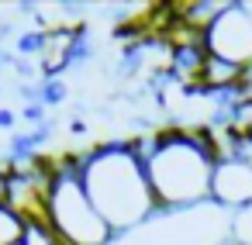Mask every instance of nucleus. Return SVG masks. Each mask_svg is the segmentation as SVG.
<instances>
[{
    "label": "nucleus",
    "instance_id": "nucleus-4",
    "mask_svg": "<svg viewBox=\"0 0 252 245\" xmlns=\"http://www.w3.org/2000/svg\"><path fill=\"white\" fill-rule=\"evenodd\" d=\"M207 56L231 62L238 69H252V7L245 4H224L221 14L204 31Z\"/></svg>",
    "mask_w": 252,
    "mask_h": 245
},
{
    "label": "nucleus",
    "instance_id": "nucleus-6",
    "mask_svg": "<svg viewBox=\"0 0 252 245\" xmlns=\"http://www.w3.org/2000/svg\"><path fill=\"white\" fill-rule=\"evenodd\" d=\"M28 231V217L11 204H0V245H21Z\"/></svg>",
    "mask_w": 252,
    "mask_h": 245
},
{
    "label": "nucleus",
    "instance_id": "nucleus-13",
    "mask_svg": "<svg viewBox=\"0 0 252 245\" xmlns=\"http://www.w3.org/2000/svg\"><path fill=\"white\" fill-rule=\"evenodd\" d=\"M224 245H235V242H224Z\"/></svg>",
    "mask_w": 252,
    "mask_h": 245
},
{
    "label": "nucleus",
    "instance_id": "nucleus-9",
    "mask_svg": "<svg viewBox=\"0 0 252 245\" xmlns=\"http://www.w3.org/2000/svg\"><path fill=\"white\" fill-rule=\"evenodd\" d=\"M21 245H63V242H59V235L52 231L49 221H28V231H25Z\"/></svg>",
    "mask_w": 252,
    "mask_h": 245
},
{
    "label": "nucleus",
    "instance_id": "nucleus-3",
    "mask_svg": "<svg viewBox=\"0 0 252 245\" xmlns=\"http://www.w3.org/2000/svg\"><path fill=\"white\" fill-rule=\"evenodd\" d=\"M45 221L52 224V231L59 235L63 245H118L114 228L100 217V211L94 207V200H90V193L80 180L76 152H66V155L52 159Z\"/></svg>",
    "mask_w": 252,
    "mask_h": 245
},
{
    "label": "nucleus",
    "instance_id": "nucleus-11",
    "mask_svg": "<svg viewBox=\"0 0 252 245\" xmlns=\"http://www.w3.org/2000/svg\"><path fill=\"white\" fill-rule=\"evenodd\" d=\"M18 124V114L11 107H0V128H14Z\"/></svg>",
    "mask_w": 252,
    "mask_h": 245
},
{
    "label": "nucleus",
    "instance_id": "nucleus-12",
    "mask_svg": "<svg viewBox=\"0 0 252 245\" xmlns=\"http://www.w3.org/2000/svg\"><path fill=\"white\" fill-rule=\"evenodd\" d=\"M4 66H7V52H4V49H0V69H4Z\"/></svg>",
    "mask_w": 252,
    "mask_h": 245
},
{
    "label": "nucleus",
    "instance_id": "nucleus-8",
    "mask_svg": "<svg viewBox=\"0 0 252 245\" xmlns=\"http://www.w3.org/2000/svg\"><path fill=\"white\" fill-rule=\"evenodd\" d=\"M14 52L21 59H38L45 52V31H21L14 38Z\"/></svg>",
    "mask_w": 252,
    "mask_h": 245
},
{
    "label": "nucleus",
    "instance_id": "nucleus-7",
    "mask_svg": "<svg viewBox=\"0 0 252 245\" xmlns=\"http://www.w3.org/2000/svg\"><path fill=\"white\" fill-rule=\"evenodd\" d=\"M228 242H235V245H252V204L228 214Z\"/></svg>",
    "mask_w": 252,
    "mask_h": 245
},
{
    "label": "nucleus",
    "instance_id": "nucleus-5",
    "mask_svg": "<svg viewBox=\"0 0 252 245\" xmlns=\"http://www.w3.org/2000/svg\"><path fill=\"white\" fill-rule=\"evenodd\" d=\"M211 204H218L224 214L252 204V162L249 159H238V155L218 159L214 183H211Z\"/></svg>",
    "mask_w": 252,
    "mask_h": 245
},
{
    "label": "nucleus",
    "instance_id": "nucleus-10",
    "mask_svg": "<svg viewBox=\"0 0 252 245\" xmlns=\"http://www.w3.org/2000/svg\"><path fill=\"white\" fill-rule=\"evenodd\" d=\"M66 97H69L66 80H42V87H38V100H42L45 107H59Z\"/></svg>",
    "mask_w": 252,
    "mask_h": 245
},
{
    "label": "nucleus",
    "instance_id": "nucleus-2",
    "mask_svg": "<svg viewBox=\"0 0 252 245\" xmlns=\"http://www.w3.org/2000/svg\"><path fill=\"white\" fill-rule=\"evenodd\" d=\"M76 166L94 207L118 238H128L159 217L145 159L131 142H97L76 152Z\"/></svg>",
    "mask_w": 252,
    "mask_h": 245
},
{
    "label": "nucleus",
    "instance_id": "nucleus-14",
    "mask_svg": "<svg viewBox=\"0 0 252 245\" xmlns=\"http://www.w3.org/2000/svg\"><path fill=\"white\" fill-rule=\"evenodd\" d=\"M0 93H4V90H0Z\"/></svg>",
    "mask_w": 252,
    "mask_h": 245
},
{
    "label": "nucleus",
    "instance_id": "nucleus-1",
    "mask_svg": "<svg viewBox=\"0 0 252 245\" xmlns=\"http://www.w3.org/2000/svg\"><path fill=\"white\" fill-rule=\"evenodd\" d=\"M145 159L149 186L162 214H183L211 204V183L218 166V145L211 128L173 124L156 135L131 138Z\"/></svg>",
    "mask_w": 252,
    "mask_h": 245
}]
</instances>
